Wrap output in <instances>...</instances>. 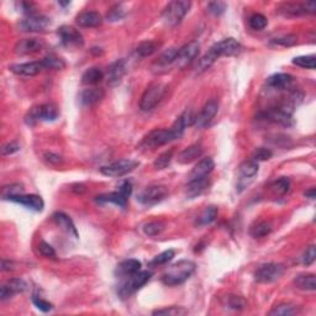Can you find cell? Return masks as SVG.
<instances>
[{"mask_svg":"<svg viewBox=\"0 0 316 316\" xmlns=\"http://www.w3.org/2000/svg\"><path fill=\"white\" fill-rule=\"evenodd\" d=\"M20 144L17 141H11L7 144L5 146H3L2 148V154L3 156H10V154L15 153V152L20 151Z\"/></svg>","mask_w":316,"mask_h":316,"instance_id":"obj_56","label":"cell"},{"mask_svg":"<svg viewBox=\"0 0 316 316\" xmlns=\"http://www.w3.org/2000/svg\"><path fill=\"white\" fill-rule=\"evenodd\" d=\"M173 153H174V151L169 150L163 152L162 154H160L156 158V161L153 162V167L157 169V171H162V169H166L167 167L169 166V163H171L172 158H173Z\"/></svg>","mask_w":316,"mask_h":316,"instance_id":"obj_43","label":"cell"},{"mask_svg":"<svg viewBox=\"0 0 316 316\" xmlns=\"http://www.w3.org/2000/svg\"><path fill=\"white\" fill-rule=\"evenodd\" d=\"M50 24L48 17L42 16V15H32V16H27L26 19L20 21L19 29L25 32H40L47 29Z\"/></svg>","mask_w":316,"mask_h":316,"instance_id":"obj_12","label":"cell"},{"mask_svg":"<svg viewBox=\"0 0 316 316\" xmlns=\"http://www.w3.org/2000/svg\"><path fill=\"white\" fill-rule=\"evenodd\" d=\"M75 21L82 27H96L102 25L103 16L96 11H83L78 15Z\"/></svg>","mask_w":316,"mask_h":316,"instance_id":"obj_25","label":"cell"},{"mask_svg":"<svg viewBox=\"0 0 316 316\" xmlns=\"http://www.w3.org/2000/svg\"><path fill=\"white\" fill-rule=\"evenodd\" d=\"M214 168H215V163L214 161H212V158L210 157L203 158V160H200L199 162L194 166V168L190 171L189 177H188L189 178L188 179V182L208 178V175L214 171Z\"/></svg>","mask_w":316,"mask_h":316,"instance_id":"obj_16","label":"cell"},{"mask_svg":"<svg viewBox=\"0 0 316 316\" xmlns=\"http://www.w3.org/2000/svg\"><path fill=\"white\" fill-rule=\"evenodd\" d=\"M284 266L281 263L262 264L254 273V279L258 283H273L284 274Z\"/></svg>","mask_w":316,"mask_h":316,"instance_id":"obj_8","label":"cell"},{"mask_svg":"<svg viewBox=\"0 0 316 316\" xmlns=\"http://www.w3.org/2000/svg\"><path fill=\"white\" fill-rule=\"evenodd\" d=\"M278 13L284 16H302L308 14L306 11V4H299V3H284L278 8Z\"/></svg>","mask_w":316,"mask_h":316,"instance_id":"obj_28","label":"cell"},{"mask_svg":"<svg viewBox=\"0 0 316 316\" xmlns=\"http://www.w3.org/2000/svg\"><path fill=\"white\" fill-rule=\"evenodd\" d=\"M38 251L40 253L42 254V256L47 257V258H56V251L53 250V247L50 244H47V242L41 241L38 244Z\"/></svg>","mask_w":316,"mask_h":316,"instance_id":"obj_53","label":"cell"},{"mask_svg":"<svg viewBox=\"0 0 316 316\" xmlns=\"http://www.w3.org/2000/svg\"><path fill=\"white\" fill-rule=\"evenodd\" d=\"M293 63L298 67H302V68L314 69L316 66V57L314 54H310V56H299L293 60Z\"/></svg>","mask_w":316,"mask_h":316,"instance_id":"obj_48","label":"cell"},{"mask_svg":"<svg viewBox=\"0 0 316 316\" xmlns=\"http://www.w3.org/2000/svg\"><path fill=\"white\" fill-rule=\"evenodd\" d=\"M225 305L229 309L237 310V311H241V310L246 309L247 306V302L240 295H227L225 298Z\"/></svg>","mask_w":316,"mask_h":316,"instance_id":"obj_38","label":"cell"},{"mask_svg":"<svg viewBox=\"0 0 316 316\" xmlns=\"http://www.w3.org/2000/svg\"><path fill=\"white\" fill-rule=\"evenodd\" d=\"M42 62H44L46 69H54V71H60V69H63L66 67L65 61H63L62 58H60V57L53 56V54L45 57V58L42 60Z\"/></svg>","mask_w":316,"mask_h":316,"instance_id":"obj_46","label":"cell"},{"mask_svg":"<svg viewBox=\"0 0 316 316\" xmlns=\"http://www.w3.org/2000/svg\"><path fill=\"white\" fill-rule=\"evenodd\" d=\"M272 231V226H270L269 223L267 221H260V223L254 224L253 226L251 227L250 233L254 239H262V237L268 236Z\"/></svg>","mask_w":316,"mask_h":316,"instance_id":"obj_35","label":"cell"},{"mask_svg":"<svg viewBox=\"0 0 316 316\" xmlns=\"http://www.w3.org/2000/svg\"><path fill=\"white\" fill-rule=\"evenodd\" d=\"M126 73V65L125 61L117 60L114 63H111L108 67V71H106V79H108V83L110 86H117L121 82V79L124 78Z\"/></svg>","mask_w":316,"mask_h":316,"instance_id":"obj_21","label":"cell"},{"mask_svg":"<svg viewBox=\"0 0 316 316\" xmlns=\"http://www.w3.org/2000/svg\"><path fill=\"white\" fill-rule=\"evenodd\" d=\"M140 163L137 161L133 160H118L115 162L110 163V165L103 166L100 168V172L108 177H123V175L129 174L133 169L139 167Z\"/></svg>","mask_w":316,"mask_h":316,"instance_id":"obj_9","label":"cell"},{"mask_svg":"<svg viewBox=\"0 0 316 316\" xmlns=\"http://www.w3.org/2000/svg\"><path fill=\"white\" fill-rule=\"evenodd\" d=\"M203 150L199 145H191L189 147L184 148L181 153L178 154V162L181 165H189L194 162L199 157H202Z\"/></svg>","mask_w":316,"mask_h":316,"instance_id":"obj_27","label":"cell"},{"mask_svg":"<svg viewBox=\"0 0 316 316\" xmlns=\"http://www.w3.org/2000/svg\"><path fill=\"white\" fill-rule=\"evenodd\" d=\"M9 200L25 206L27 209H31L33 211H42L45 208V203L42 198L36 195V194H21V195L10 198Z\"/></svg>","mask_w":316,"mask_h":316,"instance_id":"obj_19","label":"cell"},{"mask_svg":"<svg viewBox=\"0 0 316 316\" xmlns=\"http://www.w3.org/2000/svg\"><path fill=\"white\" fill-rule=\"evenodd\" d=\"M195 115H194L193 110H189V109H187L183 114L179 116L177 120L174 121V124H173L171 130L174 133L175 137L181 139L182 136H183V133L185 131V129H187L188 126L194 125V123H195Z\"/></svg>","mask_w":316,"mask_h":316,"instance_id":"obj_20","label":"cell"},{"mask_svg":"<svg viewBox=\"0 0 316 316\" xmlns=\"http://www.w3.org/2000/svg\"><path fill=\"white\" fill-rule=\"evenodd\" d=\"M32 303H33V305L36 306V308L40 309V310H41V311H44V312L51 311V310H52V308H53L52 304L48 303V302H46V300L42 299V298L36 297V295H33Z\"/></svg>","mask_w":316,"mask_h":316,"instance_id":"obj_55","label":"cell"},{"mask_svg":"<svg viewBox=\"0 0 316 316\" xmlns=\"http://www.w3.org/2000/svg\"><path fill=\"white\" fill-rule=\"evenodd\" d=\"M27 284L24 279L21 278H13L10 281H8L7 283L2 287L0 289V300L5 302V300L13 298L15 294L24 293L26 290Z\"/></svg>","mask_w":316,"mask_h":316,"instance_id":"obj_15","label":"cell"},{"mask_svg":"<svg viewBox=\"0 0 316 316\" xmlns=\"http://www.w3.org/2000/svg\"><path fill=\"white\" fill-rule=\"evenodd\" d=\"M174 254H175V252L173 250H167L165 252H162V253L158 254V256L154 257L153 260H152L148 264H150L151 267L162 266V264L171 262V261L173 260V257H174Z\"/></svg>","mask_w":316,"mask_h":316,"instance_id":"obj_49","label":"cell"},{"mask_svg":"<svg viewBox=\"0 0 316 316\" xmlns=\"http://www.w3.org/2000/svg\"><path fill=\"white\" fill-rule=\"evenodd\" d=\"M174 140H177V137H175L171 129H156L152 130L150 133H147V135L145 136V139L142 140L141 142V147L154 150V148L165 146L169 144V142L174 141Z\"/></svg>","mask_w":316,"mask_h":316,"instance_id":"obj_6","label":"cell"},{"mask_svg":"<svg viewBox=\"0 0 316 316\" xmlns=\"http://www.w3.org/2000/svg\"><path fill=\"white\" fill-rule=\"evenodd\" d=\"M195 263L189 260H182L172 264L171 267L166 269L162 275V282L169 287L183 284L195 272Z\"/></svg>","mask_w":316,"mask_h":316,"instance_id":"obj_1","label":"cell"},{"mask_svg":"<svg viewBox=\"0 0 316 316\" xmlns=\"http://www.w3.org/2000/svg\"><path fill=\"white\" fill-rule=\"evenodd\" d=\"M165 230V224L162 221H150V223L144 225V232L147 236H157Z\"/></svg>","mask_w":316,"mask_h":316,"instance_id":"obj_47","label":"cell"},{"mask_svg":"<svg viewBox=\"0 0 316 316\" xmlns=\"http://www.w3.org/2000/svg\"><path fill=\"white\" fill-rule=\"evenodd\" d=\"M167 92V87L163 83H152L148 86L140 100V109L142 111H150L163 99Z\"/></svg>","mask_w":316,"mask_h":316,"instance_id":"obj_5","label":"cell"},{"mask_svg":"<svg viewBox=\"0 0 316 316\" xmlns=\"http://www.w3.org/2000/svg\"><path fill=\"white\" fill-rule=\"evenodd\" d=\"M273 156V152L269 150V148H266V147H260L257 148L256 151L253 152V161H267L269 160L270 157Z\"/></svg>","mask_w":316,"mask_h":316,"instance_id":"obj_54","label":"cell"},{"mask_svg":"<svg viewBox=\"0 0 316 316\" xmlns=\"http://www.w3.org/2000/svg\"><path fill=\"white\" fill-rule=\"evenodd\" d=\"M294 285H295L298 289L314 291L316 289V276L312 273L299 274L294 279Z\"/></svg>","mask_w":316,"mask_h":316,"instance_id":"obj_29","label":"cell"},{"mask_svg":"<svg viewBox=\"0 0 316 316\" xmlns=\"http://www.w3.org/2000/svg\"><path fill=\"white\" fill-rule=\"evenodd\" d=\"M315 258H316V250H315V246L311 245L309 246V247H306L305 252H304L303 257H302V262L304 266H311L312 263L315 262Z\"/></svg>","mask_w":316,"mask_h":316,"instance_id":"obj_50","label":"cell"},{"mask_svg":"<svg viewBox=\"0 0 316 316\" xmlns=\"http://www.w3.org/2000/svg\"><path fill=\"white\" fill-rule=\"evenodd\" d=\"M298 37L293 33H288V35L279 36V37L272 38L270 40V44L275 45V46H281V47H291L297 44Z\"/></svg>","mask_w":316,"mask_h":316,"instance_id":"obj_44","label":"cell"},{"mask_svg":"<svg viewBox=\"0 0 316 316\" xmlns=\"http://www.w3.org/2000/svg\"><path fill=\"white\" fill-rule=\"evenodd\" d=\"M212 47L215 48L219 57L223 56H236L241 52L242 46L239 41L235 38L230 37V38H225L223 41L216 42V44L212 45Z\"/></svg>","mask_w":316,"mask_h":316,"instance_id":"obj_18","label":"cell"},{"mask_svg":"<svg viewBox=\"0 0 316 316\" xmlns=\"http://www.w3.org/2000/svg\"><path fill=\"white\" fill-rule=\"evenodd\" d=\"M218 208L216 206H206L204 210L202 211V214L199 215L196 219V225L198 226H206V225H210L212 221H215V219L218 218Z\"/></svg>","mask_w":316,"mask_h":316,"instance_id":"obj_34","label":"cell"},{"mask_svg":"<svg viewBox=\"0 0 316 316\" xmlns=\"http://www.w3.org/2000/svg\"><path fill=\"white\" fill-rule=\"evenodd\" d=\"M9 69H10L14 74L20 75V77H33V75H37L42 71H45L46 67H45L42 61H35V62L13 65L10 66V68Z\"/></svg>","mask_w":316,"mask_h":316,"instance_id":"obj_13","label":"cell"},{"mask_svg":"<svg viewBox=\"0 0 316 316\" xmlns=\"http://www.w3.org/2000/svg\"><path fill=\"white\" fill-rule=\"evenodd\" d=\"M167 196H168V189L165 185H151L139 194L137 202L142 205L151 206L163 202Z\"/></svg>","mask_w":316,"mask_h":316,"instance_id":"obj_7","label":"cell"},{"mask_svg":"<svg viewBox=\"0 0 316 316\" xmlns=\"http://www.w3.org/2000/svg\"><path fill=\"white\" fill-rule=\"evenodd\" d=\"M208 185H209L208 178L188 182L187 195L189 196L190 199H193V198L200 195V194H202L203 191H204L206 188H208Z\"/></svg>","mask_w":316,"mask_h":316,"instance_id":"obj_33","label":"cell"},{"mask_svg":"<svg viewBox=\"0 0 316 316\" xmlns=\"http://www.w3.org/2000/svg\"><path fill=\"white\" fill-rule=\"evenodd\" d=\"M300 308L293 303H281L278 305L273 306V309L269 311L270 316H290L295 315L299 312Z\"/></svg>","mask_w":316,"mask_h":316,"instance_id":"obj_31","label":"cell"},{"mask_svg":"<svg viewBox=\"0 0 316 316\" xmlns=\"http://www.w3.org/2000/svg\"><path fill=\"white\" fill-rule=\"evenodd\" d=\"M188 310L183 306H168V308L157 309L152 314L153 315H163V316H184L188 314Z\"/></svg>","mask_w":316,"mask_h":316,"instance_id":"obj_41","label":"cell"},{"mask_svg":"<svg viewBox=\"0 0 316 316\" xmlns=\"http://www.w3.org/2000/svg\"><path fill=\"white\" fill-rule=\"evenodd\" d=\"M158 50V44L153 41H144L136 47V54L140 57L152 56Z\"/></svg>","mask_w":316,"mask_h":316,"instance_id":"obj_36","label":"cell"},{"mask_svg":"<svg viewBox=\"0 0 316 316\" xmlns=\"http://www.w3.org/2000/svg\"><path fill=\"white\" fill-rule=\"evenodd\" d=\"M200 45L199 42L191 41L189 44L184 45L183 47L178 48L177 56H175L174 66L179 69H183L185 67H188L196 58V56L199 54Z\"/></svg>","mask_w":316,"mask_h":316,"instance_id":"obj_10","label":"cell"},{"mask_svg":"<svg viewBox=\"0 0 316 316\" xmlns=\"http://www.w3.org/2000/svg\"><path fill=\"white\" fill-rule=\"evenodd\" d=\"M24 191H25V188H24V185L21 183H14L10 185H7V187H4L2 189V198L3 199H10V198L16 196V195H21V194H24Z\"/></svg>","mask_w":316,"mask_h":316,"instance_id":"obj_39","label":"cell"},{"mask_svg":"<svg viewBox=\"0 0 316 316\" xmlns=\"http://www.w3.org/2000/svg\"><path fill=\"white\" fill-rule=\"evenodd\" d=\"M60 112L56 105L53 104H41L37 106H33L30 109L25 116V123L29 126H33L38 123V121H54L58 117Z\"/></svg>","mask_w":316,"mask_h":316,"instance_id":"obj_4","label":"cell"},{"mask_svg":"<svg viewBox=\"0 0 316 316\" xmlns=\"http://www.w3.org/2000/svg\"><path fill=\"white\" fill-rule=\"evenodd\" d=\"M177 52H178V48H175V47L168 48V50H166L165 52H163L160 57H158L156 63L161 67H167V66L174 65Z\"/></svg>","mask_w":316,"mask_h":316,"instance_id":"obj_37","label":"cell"},{"mask_svg":"<svg viewBox=\"0 0 316 316\" xmlns=\"http://www.w3.org/2000/svg\"><path fill=\"white\" fill-rule=\"evenodd\" d=\"M191 7V3L187 0H175L171 2L165 8L162 14L163 23L168 26H177L178 24L182 23L185 15L188 14Z\"/></svg>","mask_w":316,"mask_h":316,"instance_id":"obj_3","label":"cell"},{"mask_svg":"<svg viewBox=\"0 0 316 316\" xmlns=\"http://www.w3.org/2000/svg\"><path fill=\"white\" fill-rule=\"evenodd\" d=\"M124 16H125V11H124L123 5H115L106 15V19L109 21H117L123 19Z\"/></svg>","mask_w":316,"mask_h":316,"instance_id":"obj_51","label":"cell"},{"mask_svg":"<svg viewBox=\"0 0 316 316\" xmlns=\"http://www.w3.org/2000/svg\"><path fill=\"white\" fill-rule=\"evenodd\" d=\"M104 78V73L98 67H92V68L87 69L82 75V83L87 84V86H95L99 82Z\"/></svg>","mask_w":316,"mask_h":316,"instance_id":"obj_32","label":"cell"},{"mask_svg":"<svg viewBox=\"0 0 316 316\" xmlns=\"http://www.w3.org/2000/svg\"><path fill=\"white\" fill-rule=\"evenodd\" d=\"M95 202L98 204H115L117 206H121V208H125L127 204V198L124 195L121 191H112V193L108 194H102V195H98L95 198Z\"/></svg>","mask_w":316,"mask_h":316,"instance_id":"obj_26","label":"cell"},{"mask_svg":"<svg viewBox=\"0 0 316 316\" xmlns=\"http://www.w3.org/2000/svg\"><path fill=\"white\" fill-rule=\"evenodd\" d=\"M240 173L242 174V177L245 178H252L258 173V163L256 161H245L244 163H241L240 166Z\"/></svg>","mask_w":316,"mask_h":316,"instance_id":"obj_42","label":"cell"},{"mask_svg":"<svg viewBox=\"0 0 316 316\" xmlns=\"http://www.w3.org/2000/svg\"><path fill=\"white\" fill-rule=\"evenodd\" d=\"M141 270V262L137 260H126L124 262H121L117 266L116 272L121 278H125V276L132 275L135 273H137Z\"/></svg>","mask_w":316,"mask_h":316,"instance_id":"obj_30","label":"cell"},{"mask_svg":"<svg viewBox=\"0 0 316 316\" xmlns=\"http://www.w3.org/2000/svg\"><path fill=\"white\" fill-rule=\"evenodd\" d=\"M151 276L152 273L148 272V270H142V272L140 270V272L135 273V274L125 276L123 283L118 285L117 294L121 298H124V299L129 298L130 295H132L135 291L141 289V288L150 281Z\"/></svg>","mask_w":316,"mask_h":316,"instance_id":"obj_2","label":"cell"},{"mask_svg":"<svg viewBox=\"0 0 316 316\" xmlns=\"http://www.w3.org/2000/svg\"><path fill=\"white\" fill-rule=\"evenodd\" d=\"M53 220L56 221V224L61 227V230H63L67 235L74 237V239H78V231L77 227H75L74 223L72 221V219L66 215L65 212L57 211L53 214Z\"/></svg>","mask_w":316,"mask_h":316,"instance_id":"obj_23","label":"cell"},{"mask_svg":"<svg viewBox=\"0 0 316 316\" xmlns=\"http://www.w3.org/2000/svg\"><path fill=\"white\" fill-rule=\"evenodd\" d=\"M289 189H290V181L285 177L279 178L278 181L273 182L272 185H270V190H272L274 194H276V195H284L285 193L289 191Z\"/></svg>","mask_w":316,"mask_h":316,"instance_id":"obj_40","label":"cell"},{"mask_svg":"<svg viewBox=\"0 0 316 316\" xmlns=\"http://www.w3.org/2000/svg\"><path fill=\"white\" fill-rule=\"evenodd\" d=\"M14 269V262L8 260L2 261V270L3 272H7V270H13Z\"/></svg>","mask_w":316,"mask_h":316,"instance_id":"obj_59","label":"cell"},{"mask_svg":"<svg viewBox=\"0 0 316 316\" xmlns=\"http://www.w3.org/2000/svg\"><path fill=\"white\" fill-rule=\"evenodd\" d=\"M294 78L287 73H276L267 81V86L274 90H288L293 87Z\"/></svg>","mask_w":316,"mask_h":316,"instance_id":"obj_22","label":"cell"},{"mask_svg":"<svg viewBox=\"0 0 316 316\" xmlns=\"http://www.w3.org/2000/svg\"><path fill=\"white\" fill-rule=\"evenodd\" d=\"M44 47V42L38 38H24L20 40L15 45V53L17 56H29V54L37 53Z\"/></svg>","mask_w":316,"mask_h":316,"instance_id":"obj_17","label":"cell"},{"mask_svg":"<svg viewBox=\"0 0 316 316\" xmlns=\"http://www.w3.org/2000/svg\"><path fill=\"white\" fill-rule=\"evenodd\" d=\"M248 25L254 31H261L264 27L268 25V20L262 14H253L248 20Z\"/></svg>","mask_w":316,"mask_h":316,"instance_id":"obj_45","label":"cell"},{"mask_svg":"<svg viewBox=\"0 0 316 316\" xmlns=\"http://www.w3.org/2000/svg\"><path fill=\"white\" fill-rule=\"evenodd\" d=\"M306 198H309V199H315V188H310L309 190L305 191V194H304Z\"/></svg>","mask_w":316,"mask_h":316,"instance_id":"obj_60","label":"cell"},{"mask_svg":"<svg viewBox=\"0 0 316 316\" xmlns=\"http://www.w3.org/2000/svg\"><path fill=\"white\" fill-rule=\"evenodd\" d=\"M104 96L105 92L104 89H102V88H96V87L88 88V89H84L83 92L81 93V102L82 104L90 106L99 103Z\"/></svg>","mask_w":316,"mask_h":316,"instance_id":"obj_24","label":"cell"},{"mask_svg":"<svg viewBox=\"0 0 316 316\" xmlns=\"http://www.w3.org/2000/svg\"><path fill=\"white\" fill-rule=\"evenodd\" d=\"M118 191H121L124 195H125L126 198H129L132 193V184L130 183L129 181L123 182V183H121V185H120V188H118Z\"/></svg>","mask_w":316,"mask_h":316,"instance_id":"obj_58","label":"cell"},{"mask_svg":"<svg viewBox=\"0 0 316 316\" xmlns=\"http://www.w3.org/2000/svg\"><path fill=\"white\" fill-rule=\"evenodd\" d=\"M226 7H227L226 3H224V2H211L208 4V10H209V13L215 15V16H219V15L225 13Z\"/></svg>","mask_w":316,"mask_h":316,"instance_id":"obj_52","label":"cell"},{"mask_svg":"<svg viewBox=\"0 0 316 316\" xmlns=\"http://www.w3.org/2000/svg\"><path fill=\"white\" fill-rule=\"evenodd\" d=\"M57 33H58L61 42H62L66 47L83 46L84 44L83 36H82V33L79 32L78 30H75L74 27L67 25L61 26Z\"/></svg>","mask_w":316,"mask_h":316,"instance_id":"obj_11","label":"cell"},{"mask_svg":"<svg viewBox=\"0 0 316 316\" xmlns=\"http://www.w3.org/2000/svg\"><path fill=\"white\" fill-rule=\"evenodd\" d=\"M218 111H219L218 100L215 99L209 100V102L203 106L202 111L199 112V115L195 117V123H194V125L199 127V129H203V127L208 126L209 124L211 123L212 118L215 117V115L218 114Z\"/></svg>","mask_w":316,"mask_h":316,"instance_id":"obj_14","label":"cell"},{"mask_svg":"<svg viewBox=\"0 0 316 316\" xmlns=\"http://www.w3.org/2000/svg\"><path fill=\"white\" fill-rule=\"evenodd\" d=\"M44 158L47 163H50V165H53V166L61 165V163L63 162L62 157H61L60 154L52 153V152H47V153H45Z\"/></svg>","mask_w":316,"mask_h":316,"instance_id":"obj_57","label":"cell"}]
</instances>
